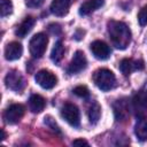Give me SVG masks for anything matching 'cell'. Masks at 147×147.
<instances>
[{
	"label": "cell",
	"instance_id": "obj_1",
	"mask_svg": "<svg viewBox=\"0 0 147 147\" xmlns=\"http://www.w3.org/2000/svg\"><path fill=\"white\" fill-rule=\"evenodd\" d=\"M108 34L113 45L118 49H125L131 42V31L129 26L121 21H109L107 24Z\"/></svg>",
	"mask_w": 147,
	"mask_h": 147
},
{
	"label": "cell",
	"instance_id": "obj_2",
	"mask_svg": "<svg viewBox=\"0 0 147 147\" xmlns=\"http://www.w3.org/2000/svg\"><path fill=\"white\" fill-rule=\"evenodd\" d=\"M93 82L101 91H110L116 86V77L113 71L106 68L98 69L93 74Z\"/></svg>",
	"mask_w": 147,
	"mask_h": 147
},
{
	"label": "cell",
	"instance_id": "obj_3",
	"mask_svg": "<svg viewBox=\"0 0 147 147\" xmlns=\"http://www.w3.org/2000/svg\"><path fill=\"white\" fill-rule=\"evenodd\" d=\"M47 44H48V37L47 34L39 32L37 34H34L30 42H29V51L30 54L34 57V59H39L41 57L47 48Z\"/></svg>",
	"mask_w": 147,
	"mask_h": 147
},
{
	"label": "cell",
	"instance_id": "obj_4",
	"mask_svg": "<svg viewBox=\"0 0 147 147\" xmlns=\"http://www.w3.org/2000/svg\"><path fill=\"white\" fill-rule=\"evenodd\" d=\"M5 85L14 92H21L25 87V80L18 70H9L5 77Z\"/></svg>",
	"mask_w": 147,
	"mask_h": 147
},
{
	"label": "cell",
	"instance_id": "obj_5",
	"mask_svg": "<svg viewBox=\"0 0 147 147\" xmlns=\"http://www.w3.org/2000/svg\"><path fill=\"white\" fill-rule=\"evenodd\" d=\"M61 116L63 119L70 124L74 127H78L80 123V114L76 105L74 103H64L63 107L61 108Z\"/></svg>",
	"mask_w": 147,
	"mask_h": 147
},
{
	"label": "cell",
	"instance_id": "obj_6",
	"mask_svg": "<svg viewBox=\"0 0 147 147\" xmlns=\"http://www.w3.org/2000/svg\"><path fill=\"white\" fill-rule=\"evenodd\" d=\"M132 110L137 117L145 116L147 110V87L137 92L132 99Z\"/></svg>",
	"mask_w": 147,
	"mask_h": 147
},
{
	"label": "cell",
	"instance_id": "obj_7",
	"mask_svg": "<svg viewBox=\"0 0 147 147\" xmlns=\"http://www.w3.org/2000/svg\"><path fill=\"white\" fill-rule=\"evenodd\" d=\"M34 80L40 87L45 90H51L57 84V77L52 71L46 69L39 70L34 76Z\"/></svg>",
	"mask_w": 147,
	"mask_h": 147
},
{
	"label": "cell",
	"instance_id": "obj_8",
	"mask_svg": "<svg viewBox=\"0 0 147 147\" xmlns=\"http://www.w3.org/2000/svg\"><path fill=\"white\" fill-rule=\"evenodd\" d=\"M25 108L21 103H14L10 105L3 113V119L7 124H16L18 123L22 117L24 116Z\"/></svg>",
	"mask_w": 147,
	"mask_h": 147
},
{
	"label": "cell",
	"instance_id": "obj_9",
	"mask_svg": "<svg viewBox=\"0 0 147 147\" xmlns=\"http://www.w3.org/2000/svg\"><path fill=\"white\" fill-rule=\"evenodd\" d=\"M86 67H87V60H86L85 54L82 51H77L74 54V56L68 65L67 72L69 75H76V74L83 71Z\"/></svg>",
	"mask_w": 147,
	"mask_h": 147
},
{
	"label": "cell",
	"instance_id": "obj_10",
	"mask_svg": "<svg viewBox=\"0 0 147 147\" xmlns=\"http://www.w3.org/2000/svg\"><path fill=\"white\" fill-rule=\"evenodd\" d=\"M90 48L94 57L98 60H107L110 56V48L102 40H94L91 44Z\"/></svg>",
	"mask_w": 147,
	"mask_h": 147
},
{
	"label": "cell",
	"instance_id": "obj_11",
	"mask_svg": "<svg viewBox=\"0 0 147 147\" xmlns=\"http://www.w3.org/2000/svg\"><path fill=\"white\" fill-rule=\"evenodd\" d=\"M113 108H114V114L117 122H124L127 119L130 114V108L126 99L116 100V102L113 105Z\"/></svg>",
	"mask_w": 147,
	"mask_h": 147
},
{
	"label": "cell",
	"instance_id": "obj_12",
	"mask_svg": "<svg viewBox=\"0 0 147 147\" xmlns=\"http://www.w3.org/2000/svg\"><path fill=\"white\" fill-rule=\"evenodd\" d=\"M144 69V62L141 60L134 61L132 59H123L119 63V70L124 76H129L133 70Z\"/></svg>",
	"mask_w": 147,
	"mask_h": 147
},
{
	"label": "cell",
	"instance_id": "obj_13",
	"mask_svg": "<svg viewBox=\"0 0 147 147\" xmlns=\"http://www.w3.org/2000/svg\"><path fill=\"white\" fill-rule=\"evenodd\" d=\"M23 54V47L18 41H11L7 44L5 48V57L8 61H14L17 60L22 56Z\"/></svg>",
	"mask_w": 147,
	"mask_h": 147
},
{
	"label": "cell",
	"instance_id": "obj_14",
	"mask_svg": "<svg viewBox=\"0 0 147 147\" xmlns=\"http://www.w3.org/2000/svg\"><path fill=\"white\" fill-rule=\"evenodd\" d=\"M71 0H53L51 3V13L55 16H64L68 14Z\"/></svg>",
	"mask_w": 147,
	"mask_h": 147
},
{
	"label": "cell",
	"instance_id": "obj_15",
	"mask_svg": "<svg viewBox=\"0 0 147 147\" xmlns=\"http://www.w3.org/2000/svg\"><path fill=\"white\" fill-rule=\"evenodd\" d=\"M34 22H36V20H34L32 16H26V17L21 22V24L17 26V29H16V31H15V34H16L17 37H20V38H24V37L32 30V28H33V25H34Z\"/></svg>",
	"mask_w": 147,
	"mask_h": 147
},
{
	"label": "cell",
	"instance_id": "obj_16",
	"mask_svg": "<svg viewBox=\"0 0 147 147\" xmlns=\"http://www.w3.org/2000/svg\"><path fill=\"white\" fill-rule=\"evenodd\" d=\"M134 133L140 141L147 140V117L146 115L138 117L136 126H134Z\"/></svg>",
	"mask_w": 147,
	"mask_h": 147
},
{
	"label": "cell",
	"instance_id": "obj_17",
	"mask_svg": "<svg viewBox=\"0 0 147 147\" xmlns=\"http://www.w3.org/2000/svg\"><path fill=\"white\" fill-rule=\"evenodd\" d=\"M105 3V0H86L85 2L82 3L80 8H79V14L85 16L91 14L92 11L96 10L98 8L102 7Z\"/></svg>",
	"mask_w": 147,
	"mask_h": 147
},
{
	"label": "cell",
	"instance_id": "obj_18",
	"mask_svg": "<svg viewBox=\"0 0 147 147\" xmlns=\"http://www.w3.org/2000/svg\"><path fill=\"white\" fill-rule=\"evenodd\" d=\"M45 105H46L45 99L39 94H32L29 99V108L34 114L42 111L45 108Z\"/></svg>",
	"mask_w": 147,
	"mask_h": 147
},
{
	"label": "cell",
	"instance_id": "obj_19",
	"mask_svg": "<svg viewBox=\"0 0 147 147\" xmlns=\"http://www.w3.org/2000/svg\"><path fill=\"white\" fill-rule=\"evenodd\" d=\"M63 55H64V46H63L62 41L59 40V41L55 42V45H54V47H53V49H52L51 59H52V61H53L54 63L57 64V63H60V61L62 60Z\"/></svg>",
	"mask_w": 147,
	"mask_h": 147
},
{
	"label": "cell",
	"instance_id": "obj_20",
	"mask_svg": "<svg viewBox=\"0 0 147 147\" xmlns=\"http://www.w3.org/2000/svg\"><path fill=\"white\" fill-rule=\"evenodd\" d=\"M101 116V107L98 102H93L88 109V118L91 124H96Z\"/></svg>",
	"mask_w": 147,
	"mask_h": 147
},
{
	"label": "cell",
	"instance_id": "obj_21",
	"mask_svg": "<svg viewBox=\"0 0 147 147\" xmlns=\"http://www.w3.org/2000/svg\"><path fill=\"white\" fill-rule=\"evenodd\" d=\"M13 11V3L10 0H0V13L1 17H6Z\"/></svg>",
	"mask_w": 147,
	"mask_h": 147
},
{
	"label": "cell",
	"instance_id": "obj_22",
	"mask_svg": "<svg viewBox=\"0 0 147 147\" xmlns=\"http://www.w3.org/2000/svg\"><path fill=\"white\" fill-rule=\"evenodd\" d=\"M72 92H74L75 95H77V96H79V98H87V96L90 95V91H88V88H87L86 86H84V85L76 86V87L74 88Z\"/></svg>",
	"mask_w": 147,
	"mask_h": 147
},
{
	"label": "cell",
	"instance_id": "obj_23",
	"mask_svg": "<svg viewBox=\"0 0 147 147\" xmlns=\"http://www.w3.org/2000/svg\"><path fill=\"white\" fill-rule=\"evenodd\" d=\"M138 21L141 26L147 25V5L140 9V11L138 14Z\"/></svg>",
	"mask_w": 147,
	"mask_h": 147
},
{
	"label": "cell",
	"instance_id": "obj_24",
	"mask_svg": "<svg viewBox=\"0 0 147 147\" xmlns=\"http://www.w3.org/2000/svg\"><path fill=\"white\" fill-rule=\"evenodd\" d=\"M45 124H46L47 126H49L52 130H54V131H56V132H60V127L57 126L55 119H53L51 116H46V117H45Z\"/></svg>",
	"mask_w": 147,
	"mask_h": 147
},
{
	"label": "cell",
	"instance_id": "obj_25",
	"mask_svg": "<svg viewBox=\"0 0 147 147\" xmlns=\"http://www.w3.org/2000/svg\"><path fill=\"white\" fill-rule=\"evenodd\" d=\"M44 2L45 0H26V6L30 8H37V7H40Z\"/></svg>",
	"mask_w": 147,
	"mask_h": 147
},
{
	"label": "cell",
	"instance_id": "obj_26",
	"mask_svg": "<svg viewBox=\"0 0 147 147\" xmlns=\"http://www.w3.org/2000/svg\"><path fill=\"white\" fill-rule=\"evenodd\" d=\"M48 30L53 33V34H56V33H60L61 32V28L59 24H51L48 26Z\"/></svg>",
	"mask_w": 147,
	"mask_h": 147
},
{
	"label": "cell",
	"instance_id": "obj_27",
	"mask_svg": "<svg viewBox=\"0 0 147 147\" xmlns=\"http://www.w3.org/2000/svg\"><path fill=\"white\" fill-rule=\"evenodd\" d=\"M72 145L74 146H88V142L84 139H76L72 141Z\"/></svg>",
	"mask_w": 147,
	"mask_h": 147
},
{
	"label": "cell",
	"instance_id": "obj_28",
	"mask_svg": "<svg viewBox=\"0 0 147 147\" xmlns=\"http://www.w3.org/2000/svg\"><path fill=\"white\" fill-rule=\"evenodd\" d=\"M5 138H6V132L3 131V130H1V140H5Z\"/></svg>",
	"mask_w": 147,
	"mask_h": 147
}]
</instances>
